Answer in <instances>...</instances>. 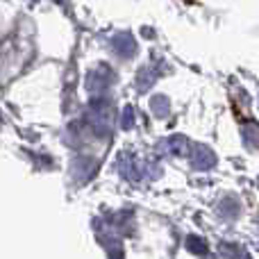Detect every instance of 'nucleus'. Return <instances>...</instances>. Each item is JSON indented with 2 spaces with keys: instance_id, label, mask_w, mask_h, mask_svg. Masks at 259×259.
Wrapping results in <instances>:
<instances>
[{
  "instance_id": "1",
  "label": "nucleus",
  "mask_w": 259,
  "mask_h": 259,
  "mask_svg": "<svg viewBox=\"0 0 259 259\" xmlns=\"http://www.w3.org/2000/svg\"><path fill=\"white\" fill-rule=\"evenodd\" d=\"M184 3H187V5H196L198 0H184Z\"/></svg>"
}]
</instances>
